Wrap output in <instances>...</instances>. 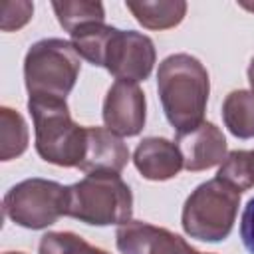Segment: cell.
Wrapping results in <instances>:
<instances>
[{"label":"cell","instance_id":"6da1fadb","mask_svg":"<svg viewBox=\"0 0 254 254\" xmlns=\"http://www.w3.org/2000/svg\"><path fill=\"white\" fill-rule=\"evenodd\" d=\"M157 89L163 111L177 135L196 129L208 101V71L190 54H173L159 64Z\"/></svg>","mask_w":254,"mask_h":254},{"label":"cell","instance_id":"7a4b0ae2","mask_svg":"<svg viewBox=\"0 0 254 254\" xmlns=\"http://www.w3.org/2000/svg\"><path fill=\"white\" fill-rule=\"evenodd\" d=\"M28 111L34 121L38 155L58 167H79L85 153L87 127L71 119L65 99L30 97Z\"/></svg>","mask_w":254,"mask_h":254},{"label":"cell","instance_id":"3957f363","mask_svg":"<svg viewBox=\"0 0 254 254\" xmlns=\"http://www.w3.org/2000/svg\"><path fill=\"white\" fill-rule=\"evenodd\" d=\"M65 214L93 226L125 224L133 214V194L119 173H89L67 187Z\"/></svg>","mask_w":254,"mask_h":254},{"label":"cell","instance_id":"277c9868","mask_svg":"<svg viewBox=\"0 0 254 254\" xmlns=\"http://www.w3.org/2000/svg\"><path fill=\"white\" fill-rule=\"evenodd\" d=\"M79 54L71 42L46 38L30 46L24 60V81L30 97L65 99L79 75Z\"/></svg>","mask_w":254,"mask_h":254},{"label":"cell","instance_id":"5b68a950","mask_svg":"<svg viewBox=\"0 0 254 254\" xmlns=\"http://www.w3.org/2000/svg\"><path fill=\"white\" fill-rule=\"evenodd\" d=\"M240 204V190L212 179L198 185L183 206V228L190 238L202 242H220L232 232Z\"/></svg>","mask_w":254,"mask_h":254},{"label":"cell","instance_id":"8992f818","mask_svg":"<svg viewBox=\"0 0 254 254\" xmlns=\"http://www.w3.org/2000/svg\"><path fill=\"white\" fill-rule=\"evenodd\" d=\"M67 208V187L48 179H26L4 196V214L18 226L40 230L54 224Z\"/></svg>","mask_w":254,"mask_h":254},{"label":"cell","instance_id":"52a82bcc","mask_svg":"<svg viewBox=\"0 0 254 254\" xmlns=\"http://www.w3.org/2000/svg\"><path fill=\"white\" fill-rule=\"evenodd\" d=\"M155 46L149 36L109 26L101 40L93 65L105 67L117 79L137 83L149 77L155 65Z\"/></svg>","mask_w":254,"mask_h":254},{"label":"cell","instance_id":"ba28073f","mask_svg":"<svg viewBox=\"0 0 254 254\" xmlns=\"http://www.w3.org/2000/svg\"><path fill=\"white\" fill-rule=\"evenodd\" d=\"M103 123L119 137H133L145 125V93L135 81L117 79L103 101Z\"/></svg>","mask_w":254,"mask_h":254},{"label":"cell","instance_id":"9c48e42d","mask_svg":"<svg viewBox=\"0 0 254 254\" xmlns=\"http://www.w3.org/2000/svg\"><path fill=\"white\" fill-rule=\"evenodd\" d=\"M115 242L123 254H204L194 250L179 234L143 220H129L121 224L117 228Z\"/></svg>","mask_w":254,"mask_h":254},{"label":"cell","instance_id":"30bf717a","mask_svg":"<svg viewBox=\"0 0 254 254\" xmlns=\"http://www.w3.org/2000/svg\"><path fill=\"white\" fill-rule=\"evenodd\" d=\"M175 143L183 153L187 171H204L226 159V139L210 121H202L196 129L177 135Z\"/></svg>","mask_w":254,"mask_h":254},{"label":"cell","instance_id":"8fae6325","mask_svg":"<svg viewBox=\"0 0 254 254\" xmlns=\"http://www.w3.org/2000/svg\"><path fill=\"white\" fill-rule=\"evenodd\" d=\"M129 161V149L119 135L107 127H87L83 161L77 169L83 173H121Z\"/></svg>","mask_w":254,"mask_h":254},{"label":"cell","instance_id":"7c38bea8","mask_svg":"<svg viewBox=\"0 0 254 254\" xmlns=\"http://www.w3.org/2000/svg\"><path fill=\"white\" fill-rule=\"evenodd\" d=\"M133 163L137 171L149 181L173 179L185 167L179 145L163 137L143 139L133 153Z\"/></svg>","mask_w":254,"mask_h":254},{"label":"cell","instance_id":"4fadbf2b","mask_svg":"<svg viewBox=\"0 0 254 254\" xmlns=\"http://www.w3.org/2000/svg\"><path fill=\"white\" fill-rule=\"evenodd\" d=\"M127 10L147 30H169L183 22L187 14V2L183 0H159V2H125Z\"/></svg>","mask_w":254,"mask_h":254},{"label":"cell","instance_id":"5bb4252c","mask_svg":"<svg viewBox=\"0 0 254 254\" xmlns=\"http://www.w3.org/2000/svg\"><path fill=\"white\" fill-rule=\"evenodd\" d=\"M222 119L228 131L238 139L254 137V91H230L222 103Z\"/></svg>","mask_w":254,"mask_h":254},{"label":"cell","instance_id":"9a60e30c","mask_svg":"<svg viewBox=\"0 0 254 254\" xmlns=\"http://www.w3.org/2000/svg\"><path fill=\"white\" fill-rule=\"evenodd\" d=\"M28 149V127L24 117L12 107L0 109V157L10 161Z\"/></svg>","mask_w":254,"mask_h":254},{"label":"cell","instance_id":"2e32d148","mask_svg":"<svg viewBox=\"0 0 254 254\" xmlns=\"http://www.w3.org/2000/svg\"><path fill=\"white\" fill-rule=\"evenodd\" d=\"M52 8L58 16L60 26L65 32H75L77 28H83L87 24L103 22L105 10L101 2H85V0H64V2H52Z\"/></svg>","mask_w":254,"mask_h":254},{"label":"cell","instance_id":"e0dca14e","mask_svg":"<svg viewBox=\"0 0 254 254\" xmlns=\"http://www.w3.org/2000/svg\"><path fill=\"white\" fill-rule=\"evenodd\" d=\"M218 179L230 187L248 190L254 187V151H230L218 169Z\"/></svg>","mask_w":254,"mask_h":254},{"label":"cell","instance_id":"ac0fdd59","mask_svg":"<svg viewBox=\"0 0 254 254\" xmlns=\"http://www.w3.org/2000/svg\"><path fill=\"white\" fill-rule=\"evenodd\" d=\"M40 254H109L97 246H91L73 232H48L40 240Z\"/></svg>","mask_w":254,"mask_h":254},{"label":"cell","instance_id":"d6986e66","mask_svg":"<svg viewBox=\"0 0 254 254\" xmlns=\"http://www.w3.org/2000/svg\"><path fill=\"white\" fill-rule=\"evenodd\" d=\"M34 14V4L26 0H2L0 2V28L4 32L20 30L30 22Z\"/></svg>","mask_w":254,"mask_h":254},{"label":"cell","instance_id":"ffe728a7","mask_svg":"<svg viewBox=\"0 0 254 254\" xmlns=\"http://www.w3.org/2000/svg\"><path fill=\"white\" fill-rule=\"evenodd\" d=\"M240 238L244 248L250 254H254V196L244 206L242 220H240Z\"/></svg>","mask_w":254,"mask_h":254},{"label":"cell","instance_id":"44dd1931","mask_svg":"<svg viewBox=\"0 0 254 254\" xmlns=\"http://www.w3.org/2000/svg\"><path fill=\"white\" fill-rule=\"evenodd\" d=\"M248 81H250L252 91H254V58H252V62H250V65H248Z\"/></svg>","mask_w":254,"mask_h":254},{"label":"cell","instance_id":"7402d4cb","mask_svg":"<svg viewBox=\"0 0 254 254\" xmlns=\"http://www.w3.org/2000/svg\"><path fill=\"white\" fill-rule=\"evenodd\" d=\"M4 254H24V252H4Z\"/></svg>","mask_w":254,"mask_h":254}]
</instances>
